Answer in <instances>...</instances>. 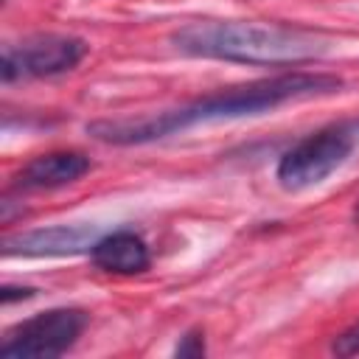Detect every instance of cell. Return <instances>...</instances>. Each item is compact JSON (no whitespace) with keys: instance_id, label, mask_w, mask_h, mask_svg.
I'll return each mask as SVG.
<instances>
[{"instance_id":"6da1fadb","label":"cell","mask_w":359,"mask_h":359,"mask_svg":"<svg viewBox=\"0 0 359 359\" xmlns=\"http://www.w3.org/2000/svg\"><path fill=\"white\" fill-rule=\"evenodd\" d=\"M342 87V79L328 73H280L272 79H258L250 84L227 87L219 93H210L205 98H196L185 107L140 115V118H107L87 123V135H93L101 143L112 146H137L163 140L174 132H182L194 123H213V121H233L244 115H261L280 104L314 98V95H331Z\"/></svg>"},{"instance_id":"7a4b0ae2","label":"cell","mask_w":359,"mask_h":359,"mask_svg":"<svg viewBox=\"0 0 359 359\" xmlns=\"http://www.w3.org/2000/svg\"><path fill=\"white\" fill-rule=\"evenodd\" d=\"M171 45L188 56L224 59L238 65H300L320 59L331 50V39L314 31L278 25V22H244V20H205L188 22L171 34Z\"/></svg>"},{"instance_id":"3957f363","label":"cell","mask_w":359,"mask_h":359,"mask_svg":"<svg viewBox=\"0 0 359 359\" xmlns=\"http://www.w3.org/2000/svg\"><path fill=\"white\" fill-rule=\"evenodd\" d=\"M359 146V121L328 123L297 140L278 160L275 177L286 191H303L334 174Z\"/></svg>"},{"instance_id":"277c9868","label":"cell","mask_w":359,"mask_h":359,"mask_svg":"<svg viewBox=\"0 0 359 359\" xmlns=\"http://www.w3.org/2000/svg\"><path fill=\"white\" fill-rule=\"evenodd\" d=\"M87 325L81 309H50L42 311L11 331L0 342V356L6 359H53L67 353Z\"/></svg>"},{"instance_id":"5b68a950","label":"cell","mask_w":359,"mask_h":359,"mask_svg":"<svg viewBox=\"0 0 359 359\" xmlns=\"http://www.w3.org/2000/svg\"><path fill=\"white\" fill-rule=\"evenodd\" d=\"M84 53H87V42L79 36L39 34L17 45H6L0 73H3V81L59 76V73L73 70L84 59Z\"/></svg>"},{"instance_id":"8992f818","label":"cell","mask_w":359,"mask_h":359,"mask_svg":"<svg viewBox=\"0 0 359 359\" xmlns=\"http://www.w3.org/2000/svg\"><path fill=\"white\" fill-rule=\"evenodd\" d=\"M98 241L93 227L84 224H53L39 227L17 236H6L3 252L6 255H76L84 250H93Z\"/></svg>"},{"instance_id":"52a82bcc","label":"cell","mask_w":359,"mask_h":359,"mask_svg":"<svg viewBox=\"0 0 359 359\" xmlns=\"http://www.w3.org/2000/svg\"><path fill=\"white\" fill-rule=\"evenodd\" d=\"M87 171H90V157H84L81 151H48L25 163L14 185L25 191L59 188V185L81 180Z\"/></svg>"},{"instance_id":"ba28073f","label":"cell","mask_w":359,"mask_h":359,"mask_svg":"<svg viewBox=\"0 0 359 359\" xmlns=\"http://www.w3.org/2000/svg\"><path fill=\"white\" fill-rule=\"evenodd\" d=\"M93 264L101 266L104 272H118V275H135L149 266V247L137 233L118 230L104 238H98L90 250Z\"/></svg>"},{"instance_id":"9c48e42d","label":"cell","mask_w":359,"mask_h":359,"mask_svg":"<svg viewBox=\"0 0 359 359\" xmlns=\"http://www.w3.org/2000/svg\"><path fill=\"white\" fill-rule=\"evenodd\" d=\"M331 351L337 356H356L359 353V323H353L348 331H342L334 342H331Z\"/></svg>"},{"instance_id":"30bf717a","label":"cell","mask_w":359,"mask_h":359,"mask_svg":"<svg viewBox=\"0 0 359 359\" xmlns=\"http://www.w3.org/2000/svg\"><path fill=\"white\" fill-rule=\"evenodd\" d=\"M174 353H177V356H202V353H205V334H202V331H188V334L180 339V345H177Z\"/></svg>"},{"instance_id":"8fae6325","label":"cell","mask_w":359,"mask_h":359,"mask_svg":"<svg viewBox=\"0 0 359 359\" xmlns=\"http://www.w3.org/2000/svg\"><path fill=\"white\" fill-rule=\"evenodd\" d=\"M0 297H3V303H11V300H28V297H34V289L31 286H22V289H17V286H3V292H0Z\"/></svg>"},{"instance_id":"7c38bea8","label":"cell","mask_w":359,"mask_h":359,"mask_svg":"<svg viewBox=\"0 0 359 359\" xmlns=\"http://www.w3.org/2000/svg\"><path fill=\"white\" fill-rule=\"evenodd\" d=\"M356 222H359V208H356Z\"/></svg>"}]
</instances>
